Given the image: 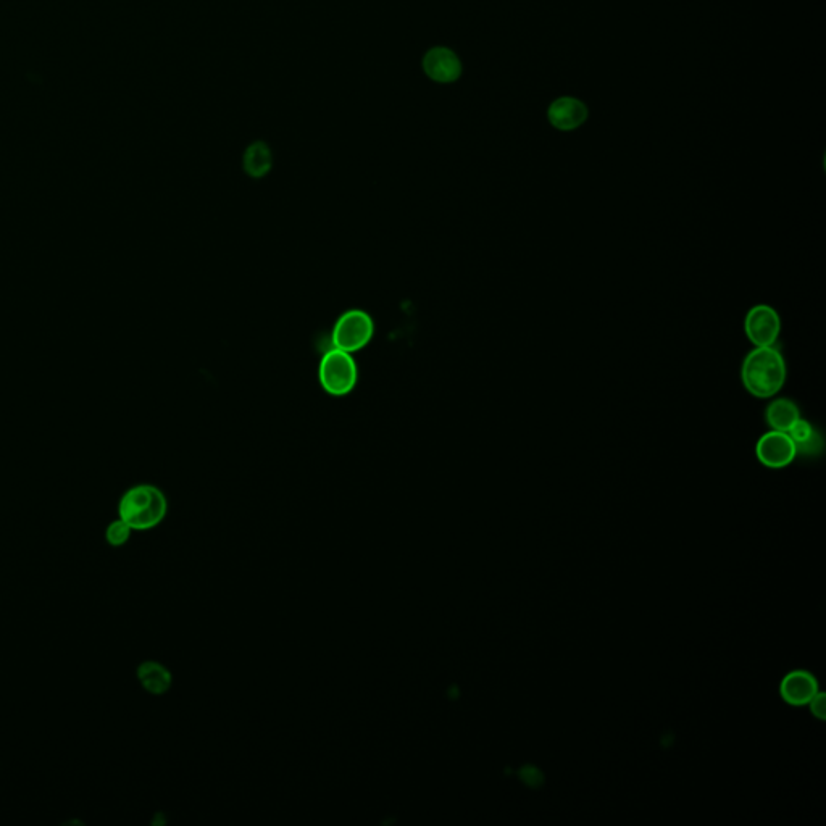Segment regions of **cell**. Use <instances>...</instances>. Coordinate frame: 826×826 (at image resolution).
I'll use <instances>...</instances> for the list:
<instances>
[{
  "instance_id": "30bf717a",
  "label": "cell",
  "mask_w": 826,
  "mask_h": 826,
  "mask_svg": "<svg viewBox=\"0 0 826 826\" xmlns=\"http://www.w3.org/2000/svg\"><path fill=\"white\" fill-rule=\"evenodd\" d=\"M139 685L152 696H162L172 689L173 675L157 660H144L136 670Z\"/></svg>"
},
{
  "instance_id": "7a4b0ae2",
  "label": "cell",
  "mask_w": 826,
  "mask_h": 826,
  "mask_svg": "<svg viewBox=\"0 0 826 826\" xmlns=\"http://www.w3.org/2000/svg\"><path fill=\"white\" fill-rule=\"evenodd\" d=\"M168 514V499L154 484H136L126 489L118 502V518L133 531L154 530Z\"/></svg>"
},
{
  "instance_id": "8992f818",
  "label": "cell",
  "mask_w": 826,
  "mask_h": 826,
  "mask_svg": "<svg viewBox=\"0 0 826 826\" xmlns=\"http://www.w3.org/2000/svg\"><path fill=\"white\" fill-rule=\"evenodd\" d=\"M760 464L773 470L788 467L797 457L796 446L788 433L770 430L762 434L756 444Z\"/></svg>"
},
{
  "instance_id": "52a82bcc",
  "label": "cell",
  "mask_w": 826,
  "mask_h": 826,
  "mask_svg": "<svg viewBox=\"0 0 826 826\" xmlns=\"http://www.w3.org/2000/svg\"><path fill=\"white\" fill-rule=\"evenodd\" d=\"M423 70L433 81L452 83L462 75V63L451 49L434 47L423 59Z\"/></svg>"
},
{
  "instance_id": "3957f363",
  "label": "cell",
  "mask_w": 826,
  "mask_h": 826,
  "mask_svg": "<svg viewBox=\"0 0 826 826\" xmlns=\"http://www.w3.org/2000/svg\"><path fill=\"white\" fill-rule=\"evenodd\" d=\"M318 378L326 394L344 397L351 394L357 386L359 367L352 354L331 347L320 360Z\"/></svg>"
},
{
  "instance_id": "ba28073f",
  "label": "cell",
  "mask_w": 826,
  "mask_h": 826,
  "mask_svg": "<svg viewBox=\"0 0 826 826\" xmlns=\"http://www.w3.org/2000/svg\"><path fill=\"white\" fill-rule=\"evenodd\" d=\"M551 125L560 131H573L580 128L588 118V109L583 102L573 97H560L552 102L547 112Z\"/></svg>"
},
{
  "instance_id": "5b68a950",
  "label": "cell",
  "mask_w": 826,
  "mask_h": 826,
  "mask_svg": "<svg viewBox=\"0 0 826 826\" xmlns=\"http://www.w3.org/2000/svg\"><path fill=\"white\" fill-rule=\"evenodd\" d=\"M744 333L756 347L775 346L781 333L780 315L770 305H754L744 320Z\"/></svg>"
},
{
  "instance_id": "6da1fadb",
  "label": "cell",
  "mask_w": 826,
  "mask_h": 826,
  "mask_svg": "<svg viewBox=\"0 0 826 826\" xmlns=\"http://www.w3.org/2000/svg\"><path fill=\"white\" fill-rule=\"evenodd\" d=\"M788 378V365L775 346L756 347L741 367V381L751 396L770 399L780 393Z\"/></svg>"
},
{
  "instance_id": "9c48e42d",
  "label": "cell",
  "mask_w": 826,
  "mask_h": 826,
  "mask_svg": "<svg viewBox=\"0 0 826 826\" xmlns=\"http://www.w3.org/2000/svg\"><path fill=\"white\" fill-rule=\"evenodd\" d=\"M817 693V680L809 672L789 673L781 683V696L791 706H806Z\"/></svg>"
},
{
  "instance_id": "8fae6325",
  "label": "cell",
  "mask_w": 826,
  "mask_h": 826,
  "mask_svg": "<svg viewBox=\"0 0 826 826\" xmlns=\"http://www.w3.org/2000/svg\"><path fill=\"white\" fill-rule=\"evenodd\" d=\"M796 446L797 455L802 457H817L822 454L825 441L820 431L809 420L799 418L796 425L788 431Z\"/></svg>"
},
{
  "instance_id": "4fadbf2b",
  "label": "cell",
  "mask_w": 826,
  "mask_h": 826,
  "mask_svg": "<svg viewBox=\"0 0 826 826\" xmlns=\"http://www.w3.org/2000/svg\"><path fill=\"white\" fill-rule=\"evenodd\" d=\"M273 155L265 142H254L244 154V168L252 178H262L270 172Z\"/></svg>"
},
{
  "instance_id": "9a60e30c",
  "label": "cell",
  "mask_w": 826,
  "mask_h": 826,
  "mask_svg": "<svg viewBox=\"0 0 826 826\" xmlns=\"http://www.w3.org/2000/svg\"><path fill=\"white\" fill-rule=\"evenodd\" d=\"M809 704L812 707V714L817 715L818 718H825V697L822 694L817 693Z\"/></svg>"
},
{
  "instance_id": "277c9868",
  "label": "cell",
  "mask_w": 826,
  "mask_h": 826,
  "mask_svg": "<svg viewBox=\"0 0 826 826\" xmlns=\"http://www.w3.org/2000/svg\"><path fill=\"white\" fill-rule=\"evenodd\" d=\"M373 334L375 322L370 313L360 309L347 310L338 318V322L334 323L331 347L354 354L370 344Z\"/></svg>"
},
{
  "instance_id": "7c38bea8",
  "label": "cell",
  "mask_w": 826,
  "mask_h": 826,
  "mask_svg": "<svg viewBox=\"0 0 826 826\" xmlns=\"http://www.w3.org/2000/svg\"><path fill=\"white\" fill-rule=\"evenodd\" d=\"M799 418H801V410L797 407L796 402L786 399V397L775 399L765 410L767 425L772 430L783 431V433H788L796 425Z\"/></svg>"
},
{
  "instance_id": "5bb4252c",
  "label": "cell",
  "mask_w": 826,
  "mask_h": 826,
  "mask_svg": "<svg viewBox=\"0 0 826 826\" xmlns=\"http://www.w3.org/2000/svg\"><path fill=\"white\" fill-rule=\"evenodd\" d=\"M131 534H133V530H131L130 526L126 525L121 518H118V520H113V522L107 526L105 539H107L109 546L123 547L130 541Z\"/></svg>"
}]
</instances>
